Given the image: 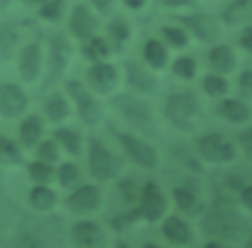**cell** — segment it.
Listing matches in <instances>:
<instances>
[{
	"instance_id": "f546056e",
	"label": "cell",
	"mask_w": 252,
	"mask_h": 248,
	"mask_svg": "<svg viewBox=\"0 0 252 248\" xmlns=\"http://www.w3.org/2000/svg\"><path fill=\"white\" fill-rule=\"evenodd\" d=\"M144 61L152 67V69H163L167 63V49L159 39H148L144 43Z\"/></svg>"
},
{
	"instance_id": "ffe728a7",
	"label": "cell",
	"mask_w": 252,
	"mask_h": 248,
	"mask_svg": "<svg viewBox=\"0 0 252 248\" xmlns=\"http://www.w3.org/2000/svg\"><path fill=\"white\" fill-rule=\"evenodd\" d=\"M207 63L209 67L213 69V73H219V75H228L236 69V53L232 51L230 45H224V43H219V45H213L207 53Z\"/></svg>"
},
{
	"instance_id": "4fadbf2b",
	"label": "cell",
	"mask_w": 252,
	"mask_h": 248,
	"mask_svg": "<svg viewBox=\"0 0 252 248\" xmlns=\"http://www.w3.org/2000/svg\"><path fill=\"white\" fill-rule=\"evenodd\" d=\"M159 232L167 244L177 248H187L195 242V230L181 215H165L159 220Z\"/></svg>"
},
{
	"instance_id": "5bb4252c",
	"label": "cell",
	"mask_w": 252,
	"mask_h": 248,
	"mask_svg": "<svg viewBox=\"0 0 252 248\" xmlns=\"http://www.w3.org/2000/svg\"><path fill=\"white\" fill-rule=\"evenodd\" d=\"M124 75H126L128 87L138 94H156L159 91L158 77L144 63L136 59H128L124 63Z\"/></svg>"
},
{
	"instance_id": "9c48e42d",
	"label": "cell",
	"mask_w": 252,
	"mask_h": 248,
	"mask_svg": "<svg viewBox=\"0 0 252 248\" xmlns=\"http://www.w3.org/2000/svg\"><path fill=\"white\" fill-rule=\"evenodd\" d=\"M197 154L205 163L211 165H224L236 159V146L224 134L209 132L197 138Z\"/></svg>"
},
{
	"instance_id": "f1b7e54d",
	"label": "cell",
	"mask_w": 252,
	"mask_h": 248,
	"mask_svg": "<svg viewBox=\"0 0 252 248\" xmlns=\"http://www.w3.org/2000/svg\"><path fill=\"white\" fill-rule=\"evenodd\" d=\"M81 179H83L81 169L73 161H61L57 165V169H55V181L59 183L61 189H67L69 191V189L77 187L81 183Z\"/></svg>"
},
{
	"instance_id": "f35d334b",
	"label": "cell",
	"mask_w": 252,
	"mask_h": 248,
	"mask_svg": "<svg viewBox=\"0 0 252 248\" xmlns=\"http://www.w3.org/2000/svg\"><path fill=\"white\" fill-rule=\"evenodd\" d=\"M161 35L165 37V41L171 47H185L189 43L187 31L183 28H177V26H163L161 28Z\"/></svg>"
},
{
	"instance_id": "8d00e7d4",
	"label": "cell",
	"mask_w": 252,
	"mask_h": 248,
	"mask_svg": "<svg viewBox=\"0 0 252 248\" xmlns=\"http://www.w3.org/2000/svg\"><path fill=\"white\" fill-rule=\"evenodd\" d=\"M171 71H173L175 77H179L183 81H191L197 75V61L191 55H181L173 61Z\"/></svg>"
},
{
	"instance_id": "836d02e7",
	"label": "cell",
	"mask_w": 252,
	"mask_h": 248,
	"mask_svg": "<svg viewBox=\"0 0 252 248\" xmlns=\"http://www.w3.org/2000/svg\"><path fill=\"white\" fill-rule=\"evenodd\" d=\"M14 248H49L47 240L32 228H24L14 238Z\"/></svg>"
},
{
	"instance_id": "c3c4849f",
	"label": "cell",
	"mask_w": 252,
	"mask_h": 248,
	"mask_svg": "<svg viewBox=\"0 0 252 248\" xmlns=\"http://www.w3.org/2000/svg\"><path fill=\"white\" fill-rule=\"evenodd\" d=\"M195 0H161L163 6H169V8H181V6H191Z\"/></svg>"
},
{
	"instance_id": "ac0fdd59",
	"label": "cell",
	"mask_w": 252,
	"mask_h": 248,
	"mask_svg": "<svg viewBox=\"0 0 252 248\" xmlns=\"http://www.w3.org/2000/svg\"><path fill=\"white\" fill-rule=\"evenodd\" d=\"M69 28H71V33H73L77 39L85 41V39H89V37H93V35L96 33V30H98V20H96V16L89 10V6L77 4V6L73 8Z\"/></svg>"
},
{
	"instance_id": "7bdbcfd3",
	"label": "cell",
	"mask_w": 252,
	"mask_h": 248,
	"mask_svg": "<svg viewBox=\"0 0 252 248\" xmlns=\"http://www.w3.org/2000/svg\"><path fill=\"white\" fill-rule=\"evenodd\" d=\"M238 93L244 98L252 96V67L242 69V73L238 75Z\"/></svg>"
},
{
	"instance_id": "4316f807",
	"label": "cell",
	"mask_w": 252,
	"mask_h": 248,
	"mask_svg": "<svg viewBox=\"0 0 252 248\" xmlns=\"http://www.w3.org/2000/svg\"><path fill=\"white\" fill-rule=\"evenodd\" d=\"M69 112H71L69 102H67L65 94H61V93H51L47 96V100L43 102V114L53 124H61L63 120H67Z\"/></svg>"
},
{
	"instance_id": "f6af8a7d",
	"label": "cell",
	"mask_w": 252,
	"mask_h": 248,
	"mask_svg": "<svg viewBox=\"0 0 252 248\" xmlns=\"http://www.w3.org/2000/svg\"><path fill=\"white\" fill-rule=\"evenodd\" d=\"M238 43H240L242 49H246L248 53H252V24L242 30V33L238 37Z\"/></svg>"
},
{
	"instance_id": "f907efd6",
	"label": "cell",
	"mask_w": 252,
	"mask_h": 248,
	"mask_svg": "<svg viewBox=\"0 0 252 248\" xmlns=\"http://www.w3.org/2000/svg\"><path fill=\"white\" fill-rule=\"evenodd\" d=\"M112 248H132V246H130V244H128L126 240H116Z\"/></svg>"
},
{
	"instance_id": "1f68e13d",
	"label": "cell",
	"mask_w": 252,
	"mask_h": 248,
	"mask_svg": "<svg viewBox=\"0 0 252 248\" xmlns=\"http://www.w3.org/2000/svg\"><path fill=\"white\" fill-rule=\"evenodd\" d=\"M24 161V154L22 148L8 136L0 134V165H20Z\"/></svg>"
},
{
	"instance_id": "11a10c76",
	"label": "cell",
	"mask_w": 252,
	"mask_h": 248,
	"mask_svg": "<svg viewBox=\"0 0 252 248\" xmlns=\"http://www.w3.org/2000/svg\"><path fill=\"white\" fill-rule=\"evenodd\" d=\"M8 2H10V0H0V12L6 8V4H8Z\"/></svg>"
},
{
	"instance_id": "e0dca14e",
	"label": "cell",
	"mask_w": 252,
	"mask_h": 248,
	"mask_svg": "<svg viewBox=\"0 0 252 248\" xmlns=\"http://www.w3.org/2000/svg\"><path fill=\"white\" fill-rule=\"evenodd\" d=\"M41 43L30 41L18 53V73L24 83H35L41 71Z\"/></svg>"
},
{
	"instance_id": "3957f363",
	"label": "cell",
	"mask_w": 252,
	"mask_h": 248,
	"mask_svg": "<svg viewBox=\"0 0 252 248\" xmlns=\"http://www.w3.org/2000/svg\"><path fill=\"white\" fill-rule=\"evenodd\" d=\"M163 116L177 132H193L201 116V100L195 91H175L165 98Z\"/></svg>"
},
{
	"instance_id": "8fae6325",
	"label": "cell",
	"mask_w": 252,
	"mask_h": 248,
	"mask_svg": "<svg viewBox=\"0 0 252 248\" xmlns=\"http://www.w3.org/2000/svg\"><path fill=\"white\" fill-rule=\"evenodd\" d=\"M177 22H181L199 41L203 43H215L222 30H220V24L215 16L211 14H203V12H193V14H181V16H175Z\"/></svg>"
},
{
	"instance_id": "52a82bcc",
	"label": "cell",
	"mask_w": 252,
	"mask_h": 248,
	"mask_svg": "<svg viewBox=\"0 0 252 248\" xmlns=\"http://www.w3.org/2000/svg\"><path fill=\"white\" fill-rule=\"evenodd\" d=\"M114 138L136 167L146 171H156L159 167V154L144 136L132 132H114Z\"/></svg>"
},
{
	"instance_id": "d6986e66",
	"label": "cell",
	"mask_w": 252,
	"mask_h": 248,
	"mask_svg": "<svg viewBox=\"0 0 252 248\" xmlns=\"http://www.w3.org/2000/svg\"><path fill=\"white\" fill-rule=\"evenodd\" d=\"M217 112L230 124H246L252 118V108L246 100L234 96H222L217 104Z\"/></svg>"
},
{
	"instance_id": "db71d44e",
	"label": "cell",
	"mask_w": 252,
	"mask_h": 248,
	"mask_svg": "<svg viewBox=\"0 0 252 248\" xmlns=\"http://www.w3.org/2000/svg\"><path fill=\"white\" fill-rule=\"evenodd\" d=\"M26 2H28V4H43L45 0H26Z\"/></svg>"
},
{
	"instance_id": "44dd1931",
	"label": "cell",
	"mask_w": 252,
	"mask_h": 248,
	"mask_svg": "<svg viewBox=\"0 0 252 248\" xmlns=\"http://www.w3.org/2000/svg\"><path fill=\"white\" fill-rule=\"evenodd\" d=\"M171 199L173 205L177 207V211H181L183 215H197L201 213V199H199V191L189 185V183H179L171 189Z\"/></svg>"
},
{
	"instance_id": "bcb514c9",
	"label": "cell",
	"mask_w": 252,
	"mask_h": 248,
	"mask_svg": "<svg viewBox=\"0 0 252 248\" xmlns=\"http://www.w3.org/2000/svg\"><path fill=\"white\" fill-rule=\"evenodd\" d=\"M203 248H236L232 242H226V240H219V238H209Z\"/></svg>"
},
{
	"instance_id": "484cf974",
	"label": "cell",
	"mask_w": 252,
	"mask_h": 248,
	"mask_svg": "<svg viewBox=\"0 0 252 248\" xmlns=\"http://www.w3.org/2000/svg\"><path fill=\"white\" fill-rule=\"evenodd\" d=\"M20 43V31L14 22H0V59L8 61L14 57Z\"/></svg>"
},
{
	"instance_id": "2e32d148",
	"label": "cell",
	"mask_w": 252,
	"mask_h": 248,
	"mask_svg": "<svg viewBox=\"0 0 252 248\" xmlns=\"http://www.w3.org/2000/svg\"><path fill=\"white\" fill-rule=\"evenodd\" d=\"M118 69L112 63L98 61L87 69V87L96 94H110L118 87Z\"/></svg>"
},
{
	"instance_id": "277c9868",
	"label": "cell",
	"mask_w": 252,
	"mask_h": 248,
	"mask_svg": "<svg viewBox=\"0 0 252 248\" xmlns=\"http://www.w3.org/2000/svg\"><path fill=\"white\" fill-rule=\"evenodd\" d=\"M134 220V224L140 222H159L167 215V197L161 189V185L154 179L146 181L140 187L138 199L132 207L126 209Z\"/></svg>"
},
{
	"instance_id": "f5cc1de1",
	"label": "cell",
	"mask_w": 252,
	"mask_h": 248,
	"mask_svg": "<svg viewBox=\"0 0 252 248\" xmlns=\"http://www.w3.org/2000/svg\"><path fill=\"white\" fill-rule=\"evenodd\" d=\"M142 248H161L159 244H156V242H144L142 244Z\"/></svg>"
},
{
	"instance_id": "ba28073f",
	"label": "cell",
	"mask_w": 252,
	"mask_h": 248,
	"mask_svg": "<svg viewBox=\"0 0 252 248\" xmlns=\"http://www.w3.org/2000/svg\"><path fill=\"white\" fill-rule=\"evenodd\" d=\"M65 93L73 100V104L77 108V116L85 126L93 128L102 120V104L98 102L94 93L85 83H81L77 79H69L65 83Z\"/></svg>"
},
{
	"instance_id": "9a60e30c",
	"label": "cell",
	"mask_w": 252,
	"mask_h": 248,
	"mask_svg": "<svg viewBox=\"0 0 252 248\" xmlns=\"http://www.w3.org/2000/svg\"><path fill=\"white\" fill-rule=\"evenodd\" d=\"M26 108H28L26 91L12 81L0 83V116L8 120H16L26 112Z\"/></svg>"
},
{
	"instance_id": "816d5d0a",
	"label": "cell",
	"mask_w": 252,
	"mask_h": 248,
	"mask_svg": "<svg viewBox=\"0 0 252 248\" xmlns=\"http://www.w3.org/2000/svg\"><path fill=\"white\" fill-rule=\"evenodd\" d=\"M242 248H252V232L246 234V240H244V246Z\"/></svg>"
},
{
	"instance_id": "6da1fadb",
	"label": "cell",
	"mask_w": 252,
	"mask_h": 248,
	"mask_svg": "<svg viewBox=\"0 0 252 248\" xmlns=\"http://www.w3.org/2000/svg\"><path fill=\"white\" fill-rule=\"evenodd\" d=\"M201 226L209 238H219L232 244L242 240L248 232V220L244 217V209L234 197L226 193L215 195L209 207L203 209Z\"/></svg>"
},
{
	"instance_id": "d6a6232c",
	"label": "cell",
	"mask_w": 252,
	"mask_h": 248,
	"mask_svg": "<svg viewBox=\"0 0 252 248\" xmlns=\"http://www.w3.org/2000/svg\"><path fill=\"white\" fill-rule=\"evenodd\" d=\"M203 85V91L209 94V96H224L228 93V81L224 79V75H219V73H207L201 81Z\"/></svg>"
},
{
	"instance_id": "5b68a950",
	"label": "cell",
	"mask_w": 252,
	"mask_h": 248,
	"mask_svg": "<svg viewBox=\"0 0 252 248\" xmlns=\"http://www.w3.org/2000/svg\"><path fill=\"white\" fill-rule=\"evenodd\" d=\"M122 167H124V159L116 152H112L102 140H98V138L89 140L87 169H89V175L96 183H106V181L116 179L120 175Z\"/></svg>"
},
{
	"instance_id": "83f0119b",
	"label": "cell",
	"mask_w": 252,
	"mask_h": 248,
	"mask_svg": "<svg viewBox=\"0 0 252 248\" xmlns=\"http://www.w3.org/2000/svg\"><path fill=\"white\" fill-rule=\"evenodd\" d=\"M81 53H83V57L87 59V61H91V63H98V61H104L106 57H108V53H110V45H108V41L104 39V37H100V35H93V37H89V39H85L83 41V45H81Z\"/></svg>"
},
{
	"instance_id": "681fc988",
	"label": "cell",
	"mask_w": 252,
	"mask_h": 248,
	"mask_svg": "<svg viewBox=\"0 0 252 248\" xmlns=\"http://www.w3.org/2000/svg\"><path fill=\"white\" fill-rule=\"evenodd\" d=\"M144 2H146V0H124V4H126L130 10H140V8L144 6Z\"/></svg>"
},
{
	"instance_id": "4dcf8cb0",
	"label": "cell",
	"mask_w": 252,
	"mask_h": 248,
	"mask_svg": "<svg viewBox=\"0 0 252 248\" xmlns=\"http://www.w3.org/2000/svg\"><path fill=\"white\" fill-rule=\"evenodd\" d=\"M28 175L32 179V183H43V185H51L55 181V165L41 161V159H32L28 163Z\"/></svg>"
},
{
	"instance_id": "d590c367",
	"label": "cell",
	"mask_w": 252,
	"mask_h": 248,
	"mask_svg": "<svg viewBox=\"0 0 252 248\" xmlns=\"http://www.w3.org/2000/svg\"><path fill=\"white\" fill-rule=\"evenodd\" d=\"M106 33H108L110 41L114 43V47H122L128 41V37H130V26L122 18H114L106 26Z\"/></svg>"
},
{
	"instance_id": "d4e9b609",
	"label": "cell",
	"mask_w": 252,
	"mask_h": 248,
	"mask_svg": "<svg viewBox=\"0 0 252 248\" xmlns=\"http://www.w3.org/2000/svg\"><path fill=\"white\" fill-rule=\"evenodd\" d=\"M220 18L228 26H240L252 22V0H232L220 12Z\"/></svg>"
},
{
	"instance_id": "ab89813d",
	"label": "cell",
	"mask_w": 252,
	"mask_h": 248,
	"mask_svg": "<svg viewBox=\"0 0 252 248\" xmlns=\"http://www.w3.org/2000/svg\"><path fill=\"white\" fill-rule=\"evenodd\" d=\"M63 8H65L63 0H45L43 4H39L37 14L43 20H59L63 16Z\"/></svg>"
},
{
	"instance_id": "7a4b0ae2",
	"label": "cell",
	"mask_w": 252,
	"mask_h": 248,
	"mask_svg": "<svg viewBox=\"0 0 252 248\" xmlns=\"http://www.w3.org/2000/svg\"><path fill=\"white\" fill-rule=\"evenodd\" d=\"M110 104L122 116V120L134 130V134H140L144 138L159 136V122L156 118V112L144 98L130 93H120L112 96Z\"/></svg>"
},
{
	"instance_id": "8992f818",
	"label": "cell",
	"mask_w": 252,
	"mask_h": 248,
	"mask_svg": "<svg viewBox=\"0 0 252 248\" xmlns=\"http://www.w3.org/2000/svg\"><path fill=\"white\" fill-rule=\"evenodd\" d=\"M71 55H73V45L65 33L55 31L47 35V71L41 85L43 91L53 89L61 81L71 61Z\"/></svg>"
},
{
	"instance_id": "ee69618b",
	"label": "cell",
	"mask_w": 252,
	"mask_h": 248,
	"mask_svg": "<svg viewBox=\"0 0 252 248\" xmlns=\"http://www.w3.org/2000/svg\"><path fill=\"white\" fill-rule=\"evenodd\" d=\"M236 201L240 203V207L248 213H252V183H246L236 191Z\"/></svg>"
},
{
	"instance_id": "7c38bea8",
	"label": "cell",
	"mask_w": 252,
	"mask_h": 248,
	"mask_svg": "<svg viewBox=\"0 0 252 248\" xmlns=\"http://www.w3.org/2000/svg\"><path fill=\"white\" fill-rule=\"evenodd\" d=\"M71 242L75 248H106V232L104 228L89 218L81 217L71 224Z\"/></svg>"
},
{
	"instance_id": "30bf717a",
	"label": "cell",
	"mask_w": 252,
	"mask_h": 248,
	"mask_svg": "<svg viewBox=\"0 0 252 248\" xmlns=\"http://www.w3.org/2000/svg\"><path fill=\"white\" fill-rule=\"evenodd\" d=\"M65 209L75 217H89L96 213L102 205V189L100 183H79L77 187L69 189L65 197Z\"/></svg>"
},
{
	"instance_id": "b9f144b4",
	"label": "cell",
	"mask_w": 252,
	"mask_h": 248,
	"mask_svg": "<svg viewBox=\"0 0 252 248\" xmlns=\"http://www.w3.org/2000/svg\"><path fill=\"white\" fill-rule=\"evenodd\" d=\"M236 142H238V148L242 150L244 157L252 163V126L240 130V132L236 134Z\"/></svg>"
},
{
	"instance_id": "7dc6e473",
	"label": "cell",
	"mask_w": 252,
	"mask_h": 248,
	"mask_svg": "<svg viewBox=\"0 0 252 248\" xmlns=\"http://www.w3.org/2000/svg\"><path fill=\"white\" fill-rule=\"evenodd\" d=\"M91 4H93L100 14H108L110 8H112V4H114V0H91Z\"/></svg>"
},
{
	"instance_id": "74e56055",
	"label": "cell",
	"mask_w": 252,
	"mask_h": 248,
	"mask_svg": "<svg viewBox=\"0 0 252 248\" xmlns=\"http://www.w3.org/2000/svg\"><path fill=\"white\" fill-rule=\"evenodd\" d=\"M116 193L120 195V201L126 205V207H132L138 199V193H140V187L136 185V181L132 177H122L118 179V185H116Z\"/></svg>"
},
{
	"instance_id": "603a6c76",
	"label": "cell",
	"mask_w": 252,
	"mask_h": 248,
	"mask_svg": "<svg viewBox=\"0 0 252 248\" xmlns=\"http://www.w3.org/2000/svg\"><path fill=\"white\" fill-rule=\"evenodd\" d=\"M28 203L37 213H49L57 205V193L51 189V185L33 183L28 193Z\"/></svg>"
},
{
	"instance_id": "7402d4cb",
	"label": "cell",
	"mask_w": 252,
	"mask_h": 248,
	"mask_svg": "<svg viewBox=\"0 0 252 248\" xmlns=\"http://www.w3.org/2000/svg\"><path fill=\"white\" fill-rule=\"evenodd\" d=\"M43 132H45V124H43V118L39 114H28L20 126H18V136H20V144L24 148H33L41 138H43Z\"/></svg>"
},
{
	"instance_id": "60d3db41",
	"label": "cell",
	"mask_w": 252,
	"mask_h": 248,
	"mask_svg": "<svg viewBox=\"0 0 252 248\" xmlns=\"http://www.w3.org/2000/svg\"><path fill=\"white\" fill-rule=\"evenodd\" d=\"M110 226H112V230L114 232H128L132 226H136L134 224V220H132V217H130V213L128 211H120V213H116L112 218H110Z\"/></svg>"
},
{
	"instance_id": "e575fe53",
	"label": "cell",
	"mask_w": 252,
	"mask_h": 248,
	"mask_svg": "<svg viewBox=\"0 0 252 248\" xmlns=\"http://www.w3.org/2000/svg\"><path fill=\"white\" fill-rule=\"evenodd\" d=\"M33 154H35V159H41V161H47V163H57L59 161V146L53 138L39 140L33 146Z\"/></svg>"
},
{
	"instance_id": "cb8c5ba5",
	"label": "cell",
	"mask_w": 252,
	"mask_h": 248,
	"mask_svg": "<svg viewBox=\"0 0 252 248\" xmlns=\"http://www.w3.org/2000/svg\"><path fill=\"white\" fill-rule=\"evenodd\" d=\"M53 140L57 146L67 152L69 155H81L83 154V136L79 130L69 128V126H59L53 130Z\"/></svg>"
}]
</instances>
